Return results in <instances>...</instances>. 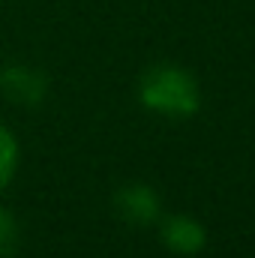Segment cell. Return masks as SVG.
Returning <instances> with one entry per match:
<instances>
[{"label": "cell", "mask_w": 255, "mask_h": 258, "mask_svg": "<svg viewBox=\"0 0 255 258\" xmlns=\"http://www.w3.org/2000/svg\"><path fill=\"white\" fill-rule=\"evenodd\" d=\"M138 102L162 117H189L201 105V90L189 69L156 63L138 78Z\"/></svg>", "instance_id": "6da1fadb"}, {"label": "cell", "mask_w": 255, "mask_h": 258, "mask_svg": "<svg viewBox=\"0 0 255 258\" xmlns=\"http://www.w3.org/2000/svg\"><path fill=\"white\" fill-rule=\"evenodd\" d=\"M114 210L132 228H147V225H156L162 219V201H159L156 189H150L147 183L123 186L114 195Z\"/></svg>", "instance_id": "7a4b0ae2"}, {"label": "cell", "mask_w": 255, "mask_h": 258, "mask_svg": "<svg viewBox=\"0 0 255 258\" xmlns=\"http://www.w3.org/2000/svg\"><path fill=\"white\" fill-rule=\"evenodd\" d=\"M0 90L9 102L21 108H36L48 93V78L33 66H9L0 72Z\"/></svg>", "instance_id": "3957f363"}, {"label": "cell", "mask_w": 255, "mask_h": 258, "mask_svg": "<svg viewBox=\"0 0 255 258\" xmlns=\"http://www.w3.org/2000/svg\"><path fill=\"white\" fill-rule=\"evenodd\" d=\"M159 240L174 252V255H198L207 243L204 225L189 213H174L159 219Z\"/></svg>", "instance_id": "277c9868"}, {"label": "cell", "mask_w": 255, "mask_h": 258, "mask_svg": "<svg viewBox=\"0 0 255 258\" xmlns=\"http://www.w3.org/2000/svg\"><path fill=\"white\" fill-rule=\"evenodd\" d=\"M18 168V141L9 129L0 123V189H6Z\"/></svg>", "instance_id": "5b68a950"}, {"label": "cell", "mask_w": 255, "mask_h": 258, "mask_svg": "<svg viewBox=\"0 0 255 258\" xmlns=\"http://www.w3.org/2000/svg\"><path fill=\"white\" fill-rule=\"evenodd\" d=\"M18 243H21L18 222L6 207H0V258H12L18 252Z\"/></svg>", "instance_id": "8992f818"}]
</instances>
